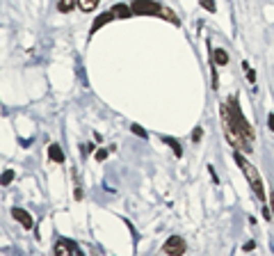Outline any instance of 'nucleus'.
<instances>
[{"label":"nucleus","instance_id":"423d86ee","mask_svg":"<svg viewBox=\"0 0 274 256\" xmlns=\"http://www.w3.org/2000/svg\"><path fill=\"white\" fill-rule=\"evenodd\" d=\"M12 217L23 226V229H28V231L35 226V220H32V215H30L28 211H23V208H12Z\"/></svg>","mask_w":274,"mask_h":256},{"label":"nucleus","instance_id":"1a4fd4ad","mask_svg":"<svg viewBox=\"0 0 274 256\" xmlns=\"http://www.w3.org/2000/svg\"><path fill=\"white\" fill-rule=\"evenodd\" d=\"M112 18H115V16H112V12H105V14H101V16H98L96 21L92 23V35H94V32H98V28H103V25H105V23H110Z\"/></svg>","mask_w":274,"mask_h":256},{"label":"nucleus","instance_id":"f3484780","mask_svg":"<svg viewBox=\"0 0 274 256\" xmlns=\"http://www.w3.org/2000/svg\"><path fill=\"white\" fill-rule=\"evenodd\" d=\"M201 7L208 12H215V0H201Z\"/></svg>","mask_w":274,"mask_h":256},{"label":"nucleus","instance_id":"0eeeda50","mask_svg":"<svg viewBox=\"0 0 274 256\" xmlns=\"http://www.w3.org/2000/svg\"><path fill=\"white\" fill-rule=\"evenodd\" d=\"M110 12H112V16H115V18H130V16H133V9H130L128 5H121V3L115 5Z\"/></svg>","mask_w":274,"mask_h":256},{"label":"nucleus","instance_id":"6ab92c4d","mask_svg":"<svg viewBox=\"0 0 274 256\" xmlns=\"http://www.w3.org/2000/svg\"><path fill=\"white\" fill-rule=\"evenodd\" d=\"M244 71H247V78H249V80H252V83H254V80H256V73H254L252 69H244Z\"/></svg>","mask_w":274,"mask_h":256},{"label":"nucleus","instance_id":"9b49d317","mask_svg":"<svg viewBox=\"0 0 274 256\" xmlns=\"http://www.w3.org/2000/svg\"><path fill=\"white\" fill-rule=\"evenodd\" d=\"M98 3H101V0H78V7L83 9V12H94V9L98 7Z\"/></svg>","mask_w":274,"mask_h":256},{"label":"nucleus","instance_id":"a211bd4d","mask_svg":"<svg viewBox=\"0 0 274 256\" xmlns=\"http://www.w3.org/2000/svg\"><path fill=\"white\" fill-rule=\"evenodd\" d=\"M133 133L135 135H140V137H146V131L142 126H137V124H133Z\"/></svg>","mask_w":274,"mask_h":256},{"label":"nucleus","instance_id":"39448f33","mask_svg":"<svg viewBox=\"0 0 274 256\" xmlns=\"http://www.w3.org/2000/svg\"><path fill=\"white\" fill-rule=\"evenodd\" d=\"M53 252H55V256H80L78 245H75L73 240H64V238L58 240V245H55Z\"/></svg>","mask_w":274,"mask_h":256},{"label":"nucleus","instance_id":"20e7f679","mask_svg":"<svg viewBox=\"0 0 274 256\" xmlns=\"http://www.w3.org/2000/svg\"><path fill=\"white\" fill-rule=\"evenodd\" d=\"M185 249H187L185 240L178 238V236H172V238L162 245V252L169 254V256H183V254H185Z\"/></svg>","mask_w":274,"mask_h":256},{"label":"nucleus","instance_id":"aec40b11","mask_svg":"<svg viewBox=\"0 0 274 256\" xmlns=\"http://www.w3.org/2000/svg\"><path fill=\"white\" fill-rule=\"evenodd\" d=\"M263 217H265V220H270V208H267V206H263Z\"/></svg>","mask_w":274,"mask_h":256},{"label":"nucleus","instance_id":"9d476101","mask_svg":"<svg viewBox=\"0 0 274 256\" xmlns=\"http://www.w3.org/2000/svg\"><path fill=\"white\" fill-rule=\"evenodd\" d=\"M212 64H220V66H226L229 64V53H226L224 48H217L215 53H212Z\"/></svg>","mask_w":274,"mask_h":256},{"label":"nucleus","instance_id":"412c9836","mask_svg":"<svg viewBox=\"0 0 274 256\" xmlns=\"http://www.w3.org/2000/svg\"><path fill=\"white\" fill-rule=\"evenodd\" d=\"M201 140V128H197L195 131V142H199Z\"/></svg>","mask_w":274,"mask_h":256},{"label":"nucleus","instance_id":"f8f14e48","mask_svg":"<svg viewBox=\"0 0 274 256\" xmlns=\"http://www.w3.org/2000/svg\"><path fill=\"white\" fill-rule=\"evenodd\" d=\"M165 16V21H169V23H174V25H181V21H178V16L172 12V9H167V7H162V12H160Z\"/></svg>","mask_w":274,"mask_h":256},{"label":"nucleus","instance_id":"5701e85b","mask_svg":"<svg viewBox=\"0 0 274 256\" xmlns=\"http://www.w3.org/2000/svg\"><path fill=\"white\" fill-rule=\"evenodd\" d=\"M270 203H272V211H274V192L270 194Z\"/></svg>","mask_w":274,"mask_h":256},{"label":"nucleus","instance_id":"4be33fe9","mask_svg":"<svg viewBox=\"0 0 274 256\" xmlns=\"http://www.w3.org/2000/svg\"><path fill=\"white\" fill-rule=\"evenodd\" d=\"M267 124H270V128L274 131V115H270V117H267Z\"/></svg>","mask_w":274,"mask_h":256},{"label":"nucleus","instance_id":"f03ea898","mask_svg":"<svg viewBox=\"0 0 274 256\" xmlns=\"http://www.w3.org/2000/svg\"><path fill=\"white\" fill-rule=\"evenodd\" d=\"M233 158H235V163L240 165V169H242V174H244V176H247V181H249V186H252L254 194H256V197L261 199V201H265V188H263V178H261V174H258V169L254 167V165L249 163V160L244 158V156L240 153L238 149H235Z\"/></svg>","mask_w":274,"mask_h":256},{"label":"nucleus","instance_id":"7ed1b4c3","mask_svg":"<svg viewBox=\"0 0 274 256\" xmlns=\"http://www.w3.org/2000/svg\"><path fill=\"white\" fill-rule=\"evenodd\" d=\"M130 9H133V14H137V16H158L162 12V7L155 0H133Z\"/></svg>","mask_w":274,"mask_h":256},{"label":"nucleus","instance_id":"ddd939ff","mask_svg":"<svg viewBox=\"0 0 274 256\" xmlns=\"http://www.w3.org/2000/svg\"><path fill=\"white\" fill-rule=\"evenodd\" d=\"M75 5H78V0H60V3H58V9H60V12H71Z\"/></svg>","mask_w":274,"mask_h":256},{"label":"nucleus","instance_id":"2eb2a0df","mask_svg":"<svg viewBox=\"0 0 274 256\" xmlns=\"http://www.w3.org/2000/svg\"><path fill=\"white\" fill-rule=\"evenodd\" d=\"M162 142H165V144L172 146L174 153H176V156H181V153H183V151H181V144H178V140H172V137H162Z\"/></svg>","mask_w":274,"mask_h":256},{"label":"nucleus","instance_id":"dca6fc26","mask_svg":"<svg viewBox=\"0 0 274 256\" xmlns=\"http://www.w3.org/2000/svg\"><path fill=\"white\" fill-rule=\"evenodd\" d=\"M107 153H110V151H107V149H98L96 153H94V158H96L98 163H101V160H105V158H107Z\"/></svg>","mask_w":274,"mask_h":256},{"label":"nucleus","instance_id":"4468645a","mask_svg":"<svg viewBox=\"0 0 274 256\" xmlns=\"http://www.w3.org/2000/svg\"><path fill=\"white\" fill-rule=\"evenodd\" d=\"M12 181H14V172L12 169H5V172L0 174V186H9Z\"/></svg>","mask_w":274,"mask_h":256},{"label":"nucleus","instance_id":"f257e3e1","mask_svg":"<svg viewBox=\"0 0 274 256\" xmlns=\"http://www.w3.org/2000/svg\"><path fill=\"white\" fill-rule=\"evenodd\" d=\"M222 121H224V133L229 137V142L235 149H244L247 153H252L254 149V128L244 119L242 110L238 106V98L231 96L226 106H222Z\"/></svg>","mask_w":274,"mask_h":256},{"label":"nucleus","instance_id":"6e6552de","mask_svg":"<svg viewBox=\"0 0 274 256\" xmlns=\"http://www.w3.org/2000/svg\"><path fill=\"white\" fill-rule=\"evenodd\" d=\"M48 158L53 163H64V151L60 149V144H50L48 146Z\"/></svg>","mask_w":274,"mask_h":256}]
</instances>
